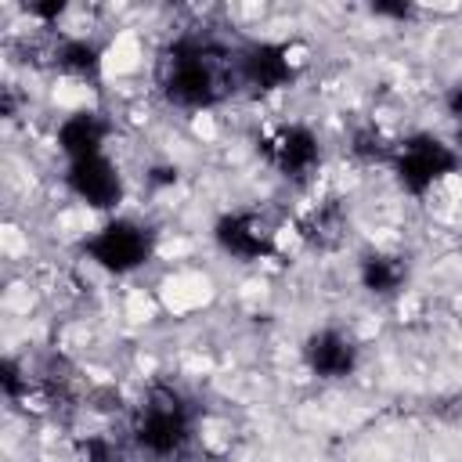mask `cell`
Segmentation results:
<instances>
[{"label": "cell", "instance_id": "cell-1", "mask_svg": "<svg viewBox=\"0 0 462 462\" xmlns=\"http://www.w3.org/2000/svg\"><path fill=\"white\" fill-rule=\"evenodd\" d=\"M390 173L404 195L430 199L451 177L462 173V152L430 130H415V134L397 137L393 155H390Z\"/></svg>", "mask_w": 462, "mask_h": 462}, {"label": "cell", "instance_id": "cell-2", "mask_svg": "<svg viewBox=\"0 0 462 462\" xmlns=\"http://www.w3.org/2000/svg\"><path fill=\"white\" fill-rule=\"evenodd\" d=\"M79 249L83 260L101 274L126 278L155 256V231L137 217L116 213V217H101V224L83 235Z\"/></svg>", "mask_w": 462, "mask_h": 462}, {"label": "cell", "instance_id": "cell-3", "mask_svg": "<svg viewBox=\"0 0 462 462\" xmlns=\"http://www.w3.org/2000/svg\"><path fill=\"white\" fill-rule=\"evenodd\" d=\"M260 152L274 173H282L289 184H307L321 173V137L307 123H278L260 134Z\"/></svg>", "mask_w": 462, "mask_h": 462}, {"label": "cell", "instance_id": "cell-4", "mask_svg": "<svg viewBox=\"0 0 462 462\" xmlns=\"http://www.w3.org/2000/svg\"><path fill=\"white\" fill-rule=\"evenodd\" d=\"M61 184L65 191L90 213H101V217H116L119 206L126 202V173L123 166L112 159V152L105 155H90V159H79V162H65L61 170Z\"/></svg>", "mask_w": 462, "mask_h": 462}, {"label": "cell", "instance_id": "cell-5", "mask_svg": "<svg viewBox=\"0 0 462 462\" xmlns=\"http://www.w3.org/2000/svg\"><path fill=\"white\" fill-rule=\"evenodd\" d=\"M282 224L267 220L260 209H227L213 224V242L224 256L238 263H260L278 253Z\"/></svg>", "mask_w": 462, "mask_h": 462}, {"label": "cell", "instance_id": "cell-6", "mask_svg": "<svg viewBox=\"0 0 462 462\" xmlns=\"http://www.w3.org/2000/svg\"><path fill=\"white\" fill-rule=\"evenodd\" d=\"M116 137V123L108 112H101L97 105H83V108H69L58 123H54V148L65 162H79L90 155H105L112 148Z\"/></svg>", "mask_w": 462, "mask_h": 462}, {"label": "cell", "instance_id": "cell-7", "mask_svg": "<svg viewBox=\"0 0 462 462\" xmlns=\"http://www.w3.org/2000/svg\"><path fill=\"white\" fill-rule=\"evenodd\" d=\"M300 354H303L307 372H310L314 379H325V383L350 379V375L357 372V361H361L357 339H354L346 328H339V325H321V328H314V332L303 339Z\"/></svg>", "mask_w": 462, "mask_h": 462}, {"label": "cell", "instance_id": "cell-8", "mask_svg": "<svg viewBox=\"0 0 462 462\" xmlns=\"http://www.w3.org/2000/svg\"><path fill=\"white\" fill-rule=\"evenodd\" d=\"M357 282L365 292L386 300V296H397L404 292V282H408V263L401 253H386V249H375V253H365L357 260Z\"/></svg>", "mask_w": 462, "mask_h": 462}]
</instances>
